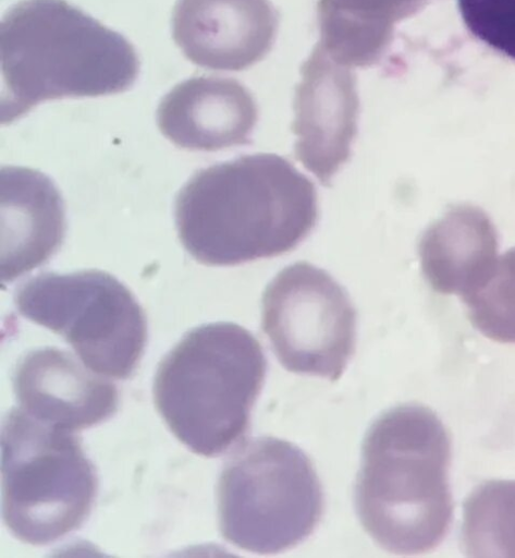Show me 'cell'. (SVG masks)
Returning <instances> with one entry per match:
<instances>
[{
  "mask_svg": "<svg viewBox=\"0 0 515 558\" xmlns=\"http://www.w3.org/2000/svg\"><path fill=\"white\" fill-rule=\"evenodd\" d=\"M450 436L437 414L395 407L369 427L355 486L359 521L383 549L418 555L438 547L453 514Z\"/></svg>",
  "mask_w": 515,
  "mask_h": 558,
  "instance_id": "7a4b0ae2",
  "label": "cell"
},
{
  "mask_svg": "<svg viewBox=\"0 0 515 558\" xmlns=\"http://www.w3.org/2000/svg\"><path fill=\"white\" fill-rule=\"evenodd\" d=\"M462 300L479 332L494 341L515 343V247L498 257L487 279Z\"/></svg>",
  "mask_w": 515,
  "mask_h": 558,
  "instance_id": "e0dca14e",
  "label": "cell"
},
{
  "mask_svg": "<svg viewBox=\"0 0 515 558\" xmlns=\"http://www.w3.org/2000/svg\"><path fill=\"white\" fill-rule=\"evenodd\" d=\"M1 122L44 100L127 90L139 60L132 44L66 0H22L1 22Z\"/></svg>",
  "mask_w": 515,
  "mask_h": 558,
  "instance_id": "3957f363",
  "label": "cell"
},
{
  "mask_svg": "<svg viewBox=\"0 0 515 558\" xmlns=\"http://www.w3.org/2000/svg\"><path fill=\"white\" fill-rule=\"evenodd\" d=\"M13 388L23 411L71 432L103 422L119 404L110 380L57 348L23 356L13 374Z\"/></svg>",
  "mask_w": 515,
  "mask_h": 558,
  "instance_id": "8fae6325",
  "label": "cell"
},
{
  "mask_svg": "<svg viewBox=\"0 0 515 558\" xmlns=\"http://www.w3.org/2000/svg\"><path fill=\"white\" fill-rule=\"evenodd\" d=\"M258 107L238 81L195 76L174 86L160 101L157 123L176 146L213 151L252 143Z\"/></svg>",
  "mask_w": 515,
  "mask_h": 558,
  "instance_id": "7c38bea8",
  "label": "cell"
},
{
  "mask_svg": "<svg viewBox=\"0 0 515 558\" xmlns=\"http://www.w3.org/2000/svg\"><path fill=\"white\" fill-rule=\"evenodd\" d=\"M457 7L475 38L515 61V0H457Z\"/></svg>",
  "mask_w": 515,
  "mask_h": 558,
  "instance_id": "ac0fdd59",
  "label": "cell"
},
{
  "mask_svg": "<svg viewBox=\"0 0 515 558\" xmlns=\"http://www.w3.org/2000/svg\"><path fill=\"white\" fill-rule=\"evenodd\" d=\"M266 371L262 348L247 329L223 322L203 325L159 363L154 400L182 444L217 457L245 436Z\"/></svg>",
  "mask_w": 515,
  "mask_h": 558,
  "instance_id": "277c9868",
  "label": "cell"
},
{
  "mask_svg": "<svg viewBox=\"0 0 515 558\" xmlns=\"http://www.w3.org/2000/svg\"><path fill=\"white\" fill-rule=\"evenodd\" d=\"M27 319L61 335L96 374L125 379L147 341V322L132 292L108 272H41L16 289Z\"/></svg>",
  "mask_w": 515,
  "mask_h": 558,
  "instance_id": "52a82bcc",
  "label": "cell"
},
{
  "mask_svg": "<svg viewBox=\"0 0 515 558\" xmlns=\"http://www.w3.org/2000/svg\"><path fill=\"white\" fill-rule=\"evenodd\" d=\"M317 220L314 182L275 154L244 155L201 169L175 202L179 238L205 265H238L291 252Z\"/></svg>",
  "mask_w": 515,
  "mask_h": 558,
  "instance_id": "6da1fadb",
  "label": "cell"
},
{
  "mask_svg": "<svg viewBox=\"0 0 515 558\" xmlns=\"http://www.w3.org/2000/svg\"><path fill=\"white\" fill-rule=\"evenodd\" d=\"M462 541L468 556L515 557V481H489L473 490Z\"/></svg>",
  "mask_w": 515,
  "mask_h": 558,
  "instance_id": "2e32d148",
  "label": "cell"
},
{
  "mask_svg": "<svg viewBox=\"0 0 515 558\" xmlns=\"http://www.w3.org/2000/svg\"><path fill=\"white\" fill-rule=\"evenodd\" d=\"M1 448L2 517L17 539L46 545L84 523L97 475L71 430L13 408L2 424Z\"/></svg>",
  "mask_w": 515,
  "mask_h": 558,
  "instance_id": "5b68a950",
  "label": "cell"
},
{
  "mask_svg": "<svg viewBox=\"0 0 515 558\" xmlns=\"http://www.w3.org/2000/svg\"><path fill=\"white\" fill-rule=\"evenodd\" d=\"M426 0H319L321 48L346 66L375 64L393 38L394 24Z\"/></svg>",
  "mask_w": 515,
  "mask_h": 558,
  "instance_id": "9a60e30c",
  "label": "cell"
},
{
  "mask_svg": "<svg viewBox=\"0 0 515 558\" xmlns=\"http://www.w3.org/2000/svg\"><path fill=\"white\" fill-rule=\"evenodd\" d=\"M324 496L317 472L294 444L260 437L226 461L218 484L220 532L234 546L278 554L317 527Z\"/></svg>",
  "mask_w": 515,
  "mask_h": 558,
  "instance_id": "8992f818",
  "label": "cell"
},
{
  "mask_svg": "<svg viewBox=\"0 0 515 558\" xmlns=\"http://www.w3.org/2000/svg\"><path fill=\"white\" fill-rule=\"evenodd\" d=\"M295 88L292 131L295 157L322 185L348 161L357 135L359 97L350 66L335 62L319 44L304 62Z\"/></svg>",
  "mask_w": 515,
  "mask_h": 558,
  "instance_id": "9c48e42d",
  "label": "cell"
},
{
  "mask_svg": "<svg viewBox=\"0 0 515 558\" xmlns=\"http://www.w3.org/2000/svg\"><path fill=\"white\" fill-rule=\"evenodd\" d=\"M498 247V232L487 213L455 205L424 231L418 243L420 268L434 291L463 298L487 279Z\"/></svg>",
  "mask_w": 515,
  "mask_h": 558,
  "instance_id": "5bb4252c",
  "label": "cell"
},
{
  "mask_svg": "<svg viewBox=\"0 0 515 558\" xmlns=\"http://www.w3.org/2000/svg\"><path fill=\"white\" fill-rule=\"evenodd\" d=\"M261 327L284 368L339 379L356 342V311L345 289L307 262L283 268L266 287Z\"/></svg>",
  "mask_w": 515,
  "mask_h": 558,
  "instance_id": "ba28073f",
  "label": "cell"
},
{
  "mask_svg": "<svg viewBox=\"0 0 515 558\" xmlns=\"http://www.w3.org/2000/svg\"><path fill=\"white\" fill-rule=\"evenodd\" d=\"M65 233L63 199L49 177L24 167L1 169V279L46 263Z\"/></svg>",
  "mask_w": 515,
  "mask_h": 558,
  "instance_id": "4fadbf2b",
  "label": "cell"
},
{
  "mask_svg": "<svg viewBox=\"0 0 515 558\" xmlns=\"http://www.w3.org/2000/svg\"><path fill=\"white\" fill-rule=\"evenodd\" d=\"M279 16L269 0H177L172 36L194 64L241 71L266 57Z\"/></svg>",
  "mask_w": 515,
  "mask_h": 558,
  "instance_id": "30bf717a",
  "label": "cell"
}]
</instances>
